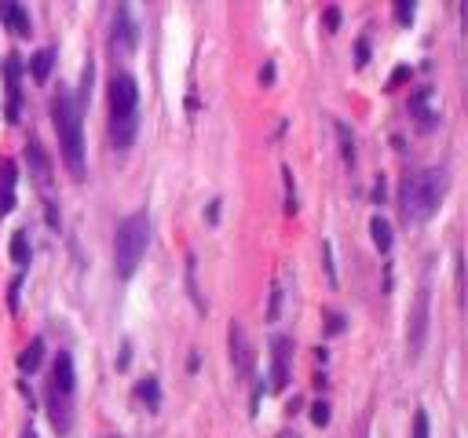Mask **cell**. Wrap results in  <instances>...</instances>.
<instances>
[{
    "mask_svg": "<svg viewBox=\"0 0 468 438\" xmlns=\"http://www.w3.org/2000/svg\"><path fill=\"white\" fill-rule=\"evenodd\" d=\"M136 37H139V30H136V22H132V11L129 8H117L114 11V33H110V48H114V55H132V48H136Z\"/></svg>",
    "mask_w": 468,
    "mask_h": 438,
    "instance_id": "cell-6",
    "label": "cell"
},
{
    "mask_svg": "<svg viewBox=\"0 0 468 438\" xmlns=\"http://www.w3.org/2000/svg\"><path fill=\"white\" fill-rule=\"evenodd\" d=\"M18 289H23V278H15V281H11V292H8V307H11V311L18 307Z\"/></svg>",
    "mask_w": 468,
    "mask_h": 438,
    "instance_id": "cell-32",
    "label": "cell"
},
{
    "mask_svg": "<svg viewBox=\"0 0 468 438\" xmlns=\"http://www.w3.org/2000/svg\"><path fill=\"white\" fill-rule=\"evenodd\" d=\"M11 208H15V194L11 190H0V219L11 215Z\"/></svg>",
    "mask_w": 468,
    "mask_h": 438,
    "instance_id": "cell-29",
    "label": "cell"
},
{
    "mask_svg": "<svg viewBox=\"0 0 468 438\" xmlns=\"http://www.w3.org/2000/svg\"><path fill=\"white\" fill-rule=\"evenodd\" d=\"M326 328H329L333 336H337V333H344V314H340V311H329V321H326Z\"/></svg>",
    "mask_w": 468,
    "mask_h": 438,
    "instance_id": "cell-30",
    "label": "cell"
},
{
    "mask_svg": "<svg viewBox=\"0 0 468 438\" xmlns=\"http://www.w3.org/2000/svg\"><path fill=\"white\" fill-rule=\"evenodd\" d=\"M366 62H370V40L358 37L355 40V66H366Z\"/></svg>",
    "mask_w": 468,
    "mask_h": 438,
    "instance_id": "cell-27",
    "label": "cell"
},
{
    "mask_svg": "<svg viewBox=\"0 0 468 438\" xmlns=\"http://www.w3.org/2000/svg\"><path fill=\"white\" fill-rule=\"evenodd\" d=\"M48 223L59 227V208H55V201H48Z\"/></svg>",
    "mask_w": 468,
    "mask_h": 438,
    "instance_id": "cell-37",
    "label": "cell"
},
{
    "mask_svg": "<svg viewBox=\"0 0 468 438\" xmlns=\"http://www.w3.org/2000/svg\"><path fill=\"white\" fill-rule=\"evenodd\" d=\"M428 307H432V289H428V281L417 289V300L410 307V333H406V350H410V358H417L421 350H424V340H428Z\"/></svg>",
    "mask_w": 468,
    "mask_h": 438,
    "instance_id": "cell-5",
    "label": "cell"
},
{
    "mask_svg": "<svg viewBox=\"0 0 468 438\" xmlns=\"http://www.w3.org/2000/svg\"><path fill=\"white\" fill-rule=\"evenodd\" d=\"M52 121L59 131V146H62V161H66L74 179H84V131H81V110L66 88H59L52 95Z\"/></svg>",
    "mask_w": 468,
    "mask_h": 438,
    "instance_id": "cell-3",
    "label": "cell"
},
{
    "mask_svg": "<svg viewBox=\"0 0 468 438\" xmlns=\"http://www.w3.org/2000/svg\"><path fill=\"white\" fill-rule=\"evenodd\" d=\"M15 179H18V168H15L11 158H4V161H0V190H11L15 194Z\"/></svg>",
    "mask_w": 468,
    "mask_h": 438,
    "instance_id": "cell-21",
    "label": "cell"
},
{
    "mask_svg": "<svg viewBox=\"0 0 468 438\" xmlns=\"http://www.w3.org/2000/svg\"><path fill=\"white\" fill-rule=\"evenodd\" d=\"M230 362L242 377H252V350L245 340V328L242 325H230Z\"/></svg>",
    "mask_w": 468,
    "mask_h": 438,
    "instance_id": "cell-12",
    "label": "cell"
},
{
    "mask_svg": "<svg viewBox=\"0 0 468 438\" xmlns=\"http://www.w3.org/2000/svg\"><path fill=\"white\" fill-rule=\"evenodd\" d=\"M410 77V66H399V70L392 73V81H388V88H395V84H402V81H406Z\"/></svg>",
    "mask_w": 468,
    "mask_h": 438,
    "instance_id": "cell-33",
    "label": "cell"
},
{
    "mask_svg": "<svg viewBox=\"0 0 468 438\" xmlns=\"http://www.w3.org/2000/svg\"><path fill=\"white\" fill-rule=\"evenodd\" d=\"M11 263H18V267H30V237H26V230H15L11 234Z\"/></svg>",
    "mask_w": 468,
    "mask_h": 438,
    "instance_id": "cell-19",
    "label": "cell"
},
{
    "mask_svg": "<svg viewBox=\"0 0 468 438\" xmlns=\"http://www.w3.org/2000/svg\"><path fill=\"white\" fill-rule=\"evenodd\" d=\"M410 110H414V117H417V124H421L424 131L439 124V106H435L432 88H417V92L410 95Z\"/></svg>",
    "mask_w": 468,
    "mask_h": 438,
    "instance_id": "cell-9",
    "label": "cell"
},
{
    "mask_svg": "<svg viewBox=\"0 0 468 438\" xmlns=\"http://www.w3.org/2000/svg\"><path fill=\"white\" fill-rule=\"evenodd\" d=\"M136 394H139V402H143L146 409H151V413H158V406H161V384H158V377H146V380H139Z\"/></svg>",
    "mask_w": 468,
    "mask_h": 438,
    "instance_id": "cell-16",
    "label": "cell"
},
{
    "mask_svg": "<svg viewBox=\"0 0 468 438\" xmlns=\"http://www.w3.org/2000/svg\"><path fill=\"white\" fill-rule=\"evenodd\" d=\"M271 347H274V355H271V387L282 391L289 384V355H293L289 347L293 343H289V336H274Z\"/></svg>",
    "mask_w": 468,
    "mask_h": 438,
    "instance_id": "cell-7",
    "label": "cell"
},
{
    "mask_svg": "<svg viewBox=\"0 0 468 438\" xmlns=\"http://www.w3.org/2000/svg\"><path fill=\"white\" fill-rule=\"evenodd\" d=\"M322 22H326V30L333 33V30L340 26V8H333V4H329V8L322 11Z\"/></svg>",
    "mask_w": 468,
    "mask_h": 438,
    "instance_id": "cell-28",
    "label": "cell"
},
{
    "mask_svg": "<svg viewBox=\"0 0 468 438\" xmlns=\"http://www.w3.org/2000/svg\"><path fill=\"white\" fill-rule=\"evenodd\" d=\"M48 416H52V427L59 434H70V427H74V398H66V394H59V391H48Z\"/></svg>",
    "mask_w": 468,
    "mask_h": 438,
    "instance_id": "cell-11",
    "label": "cell"
},
{
    "mask_svg": "<svg viewBox=\"0 0 468 438\" xmlns=\"http://www.w3.org/2000/svg\"><path fill=\"white\" fill-rule=\"evenodd\" d=\"M205 219H209V223H216V219H220V201H212V205H209Z\"/></svg>",
    "mask_w": 468,
    "mask_h": 438,
    "instance_id": "cell-35",
    "label": "cell"
},
{
    "mask_svg": "<svg viewBox=\"0 0 468 438\" xmlns=\"http://www.w3.org/2000/svg\"><path fill=\"white\" fill-rule=\"evenodd\" d=\"M414 438H428V413L424 409L414 413Z\"/></svg>",
    "mask_w": 468,
    "mask_h": 438,
    "instance_id": "cell-26",
    "label": "cell"
},
{
    "mask_svg": "<svg viewBox=\"0 0 468 438\" xmlns=\"http://www.w3.org/2000/svg\"><path fill=\"white\" fill-rule=\"evenodd\" d=\"M146 241H151V219H146V212H136V215L117 223V234H114V271H117V278L136 274L139 259L146 252Z\"/></svg>",
    "mask_w": 468,
    "mask_h": 438,
    "instance_id": "cell-4",
    "label": "cell"
},
{
    "mask_svg": "<svg viewBox=\"0 0 468 438\" xmlns=\"http://www.w3.org/2000/svg\"><path fill=\"white\" fill-rule=\"evenodd\" d=\"M40 358H45V340H40V336H33V340L26 343V350L18 355V369H23V372H37Z\"/></svg>",
    "mask_w": 468,
    "mask_h": 438,
    "instance_id": "cell-15",
    "label": "cell"
},
{
    "mask_svg": "<svg viewBox=\"0 0 468 438\" xmlns=\"http://www.w3.org/2000/svg\"><path fill=\"white\" fill-rule=\"evenodd\" d=\"M74 387H77L74 358H70V350H59L55 365H52V387L48 391H59V394H66V398H74Z\"/></svg>",
    "mask_w": 468,
    "mask_h": 438,
    "instance_id": "cell-8",
    "label": "cell"
},
{
    "mask_svg": "<svg viewBox=\"0 0 468 438\" xmlns=\"http://www.w3.org/2000/svg\"><path fill=\"white\" fill-rule=\"evenodd\" d=\"M187 289H190V296H194L198 311H205V303H201V296H198V281H194V256L187 259Z\"/></svg>",
    "mask_w": 468,
    "mask_h": 438,
    "instance_id": "cell-23",
    "label": "cell"
},
{
    "mask_svg": "<svg viewBox=\"0 0 468 438\" xmlns=\"http://www.w3.org/2000/svg\"><path fill=\"white\" fill-rule=\"evenodd\" d=\"M311 424H318V427L329 424V402H315L311 406Z\"/></svg>",
    "mask_w": 468,
    "mask_h": 438,
    "instance_id": "cell-24",
    "label": "cell"
},
{
    "mask_svg": "<svg viewBox=\"0 0 468 438\" xmlns=\"http://www.w3.org/2000/svg\"><path fill=\"white\" fill-rule=\"evenodd\" d=\"M139 131V88L132 73H114L110 81V143L114 150H129Z\"/></svg>",
    "mask_w": 468,
    "mask_h": 438,
    "instance_id": "cell-2",
    "label": "cell"
},
{
    "mask_svg": "<svg viewBox=\"0 0 468 438\" xmlns=\"http://www.w3.org/2000/svg\"><path fill=\"white\" fill-rule=\"evenodd\" d=\"M333 128H337V143H340V153H344V161L351 165V161H355V136H351V128H348L344 121H337Z\"/></svg>",
    "mask_w": 468,
    "mask_h": 438,
    "instance_id": "cell-20",
    "label": "cell"
},
{
    "mask_svg": "<svg viewBox=\"0 0 468 438\" xmlns=\"http://www.w3.org/2000/svg\"><path fill=\"white\" fill-rule=\"evenodd\" d=\"M370 234H373V245H377L380 252L392 249V223H388L385 215H373V219H370Z\"/></svg>",
    "mask_w": 468,
    "mask_h": 438,
    "instance_id": "cell-17",
    "label": "cell"
},
{
    "mask_svg": "<svg viewBox=\"0 0 468 438\" xmlns=\"http://www.w3.org/2000/svg\"><path fill=\"white\" fill-rule=\"evenodd\" d=\"M446 194V172L443 168H424V172H414L402 179L399 187V208H402V219L406 223H424L432 219L439 201Z\"/></svg>",
    "mask_w": 468,
    "mask_h": 438,
    "instance_id": "cell-1",
    "label": "cell"
},
{
    "mask_svg": "<svg viewBox=\"0 0 468 438\" xmlns=\"http://www.w3.org/2000/svg\"><path fill=\"white\" fill-rule=\"evenodd\" d=\"M23 438H37V431H33V427H26V434H23Z\"/></svg>",
    "mask_w": 468,
    "mask_h": 438,
    "instance_id": "cell-38",
    "label": "cell"
},
{
    "mask_svg": "<svg viewBox=\"0 0 468 438\" xmlns=\"http://www.w3.org/2000/svg\"><path fill=\"white\" fill-rule=\"evenodd\" d=\"M282 175H286V212L293 215L296 208H300V205H296V187H293V172H289V168H282Z\"/></svg>",
    "mask_w": 468,
    "mask_h": 438,
    "instance_id": "cell-22",
    "label": "cell"
},
{
    "mask_svg": "<svg viewBox=\"0 0 468 438\" xmlns=\"http://www.w3.org/2000/svg\"><path fill=\"white\" fill-rule=\"evenodd\" d=\"M26 165H30V175L37 187H52V158L45 153V146H40L37 139L26 143Z\"/></svg>",
    "mask_w": 468,
    "mask_h": 438,
    "instance_id": "cell-10",
    "label": "cell"
},
{
    "mask_svg": "<svg viewBox=\"0 0 468 438\" xmlns=\"http://www.w3.org/2000/svg\"><path fill=\"white\" fill-rule=\"evenodd\" d=\"M0 18H4L18 37H30V33H33L30 11H26V8H18V4H11V0H4V4H0Z\"/></svg>",
    "mask_w": 468,
    "mask_h": 438,
    "instance_id": "cell-14",
    "label": "cell"
},
{
    "mask_svg": "<svg viewBox=\"0 0 468 438\" xmlns=\"http://www.w3.org/2000/svg\"><path fill=\"white\" fill-rule=\"evenodd\" d=\"M373 201H377V205L385 201V179H377V183H373Z\"/></svg>",
    "mask_w": 468,
    "mask_h": 438,
    "instance_id": "cell-34",
    "label": "cell"
},
{
    "mask_svg": "<svg viewBox=\"0 0 468 438\" xmlns=\"http://www.w3.org/2000/svg\"><path fill=\"white\" fill-rule=\"evenodd\" d=\"M4 81H8V121H18V102H23V88H18V55H8Z\"/></svg>",
    "mask_w": 468,
    "mask_h": 438,
    "instance_id": "cell-13",
    "label": "cell"
},
{
    "mask_svg": "<svg viewBox=\"0 0 468 438\" xmlns=\"http://www.w3.org/2000/svg\"><path fill=\"white\" fill-rule=\"evenodd\" d=\"M260 81H264V84H271V81H274V62H267L264 70H260Z\"/></svg>",
    "mask_w": 468,
    "mask_h": 438,
    "instance_id": "cell-36",
    "label": "cell"
},
{
    "mask_svg": "<svg viewBox=\"0 0 468 438\" xmlns=\"http://www.w3.org/2000/svg\"><path fill=\"white\" fill-rule=\"evenodd\" d=\"M279 303H282V289L274 285V289H271V307H267V318H271V321L279 318Z\"/></svg>",
    "mask_w": 468,
    "mask_h": 438,
    "instance_id": "cell-31",
    "label": "cell"
},
{
    "mask_svg": "<svg viewBox=\"0 0 468 438\" xmlns=\"http://www.w3.org/2000/svg\"><path fill=\"white\" fill-rule=\"evenodd\" d=\"M52 66H55V48H40L33 59H30V70L37 81H48L52 77Z\"/></svg>",
    "mask_w": 468,
    "mask_h": 438,
    "instance_id": "cell-18",
    "label": "cell"
},
{
    "mask_svg": "<svg viewBox=\"0 0 468 438\" xmlns=\"http://www.w3.org/2000/svg\"><path fill=\"white\" fill-rule=\"evenodd\" d=\"M414 4H410V0H399V4H395V18L402 22V26H410V22H414Z\"/></svg>",
    "mask_w": 468,
    "mask_h": 438,
    "instance_id": "cell-25",
    "label": "cell"
}]
</instances>
